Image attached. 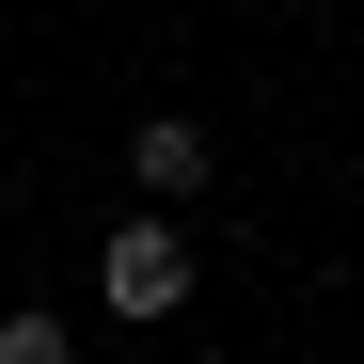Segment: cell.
<instances>
[{"mask_svg": "<svg viewBox=\"0 0 364 364\" xmlns=\"http://www.w3.org/2000/svg\"><path fill=\"white\" fill-rule=\"evenodd\" d=\"M191 222H111V254H95V301L111 317H174V301H191Z\"/></svg>", "mask_w": 364, "mask_h": 364, "instance_id": "1", "label": "cell"}, {"mask_svg": "<svg viewBox=\"0 0 364 364\" xmlns=\"http://www.w3.org/2000/svg\"><path fill=\"white\" fill-rule=\"evenodd\" d=\"M127 174H143L159 206H191L206 191V111H143V127H127Z\"/></svg>", "mask_w": 364, "mask_h": 364, "instance_id": "2", "label": "cell"}, {"mask_svg": "<svg viewBox=\"0 0 364 364\" xmlns=\"http://www.w3.org/2000/svg\"><path fill=\"white\" fill-rule=\"evenodd\" d=\"M0 364H80V333L48 317V301H16V317H0Z\"/></svg>", "mask_w": 364, "mask_h": 364, "instance_id": "3", "label": "cell"}]
</instances>
